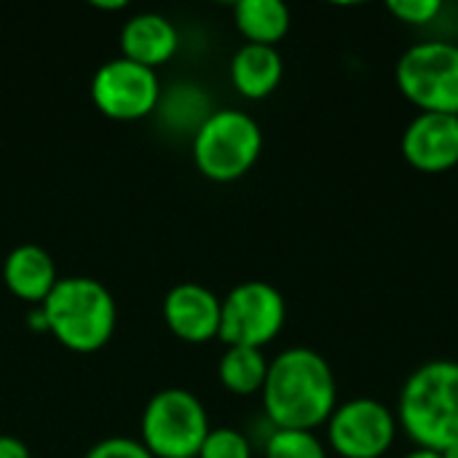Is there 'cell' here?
<instances>
[{
  "label": "cell",
  "instance_id": "obj_1",
  "mask_svg": "<svg viewBox=\"0 0 458 458\" xmlns=\"http://www.w3.org/2000/svg\"><path fill=\"white\" fill-rule=\"evenodd\" d=\"M263 416L276 429L314 432L338 408L333 365L309 346H290L268 362L263 384Z\"/></svg>",
  "mask_w": 458,
  "mask_h": 458
},
{
  "label": "cell",
  "instance_id": "obj_2",
  "mask_svg": "<svg viewBox=\"0 0 458 458\" xmlns=\"http://www.w3.org/2000/svg\"><path fill=\"white\" fill-rule=\"evenodd\" d=\"M397 424L416 448L445 451L458 440V362L432 360L419 365L400 389Z\"/></svg>",
  "mask_w": 458,
  "mask_h": 458
},
{
  "label": "cell",
  "instance_id": "obj_3",
  "mask_svg": "<svg viewBox=\"0 0 458 458\" xmlns=\"http://www.w3.org/2000/svg\"><path fill=\"white\" fill-rule=\"evenodd\" d=\"M48 333L70 352H99L115 330L118 309L113 293L94 276H59L40 303Z\"/></svg>",
  "mask_w": 458,
  "mask_h": 458
},
{
  "label": "cell",
  "instance_id": "obj_4",
  "mask_svg": "<svg viewBox=\"0 0 458 458\" xmlns=\"http://www.w3.org/2000/svg\"><path fill=\"white\" fill-rule=\"evenodd\" d=\"M263 150L260 123L239 107H215L193 134V161L215 182L244 177Z\"/></svg>",
  "mask_w": 458,
  "mask_h": 458
},
{
  "label": "cell",
  "instance_id": "obj_5",
  "mask_svg": "<svg viewBox=\"0 0 458 458\" xmlns=\"http://www.w3.org/2000/svg\"><path fill=\"white\" fill-rule=\"evenodd\" d=\"M400 94L419 113L458 118V43L432 38L403 51L394 67Z\"/></svg>",
  "mask_w": 458,
  "mask_h": 458
},
{
  "label": "cell",
  "instance_id": "obj_6",
  "mask_svg": "<svg viewBox=\"0 0 458 458\" xmlns=\"http://www.w3.org/2000/svg\"><path fill=\"white\" fill-rule=\"evenodd\" d=\"M204 403L182 386L156 392L140 419V443L156 458H193L209 432Z\"/></svg>",
  "mask_w": 458,
  "mask_h": 458
},
{
  "label": "cell",
  "instance_id": "obj_7",
  "mask_svg": "<svg viewBox=\"0 0 458 458\" xmlns=\"http://www.w3.org/2000/svg\"><path fill=\"white\" fill-rule=\"evenodd\" d=\"M287 322L284 295L260 279H247L220 298V333L225 346L263 349L271 344Z\"/></svg>",
  "mask_w": 458,
  "mask_h": 458
},
{
  "label": "cell",
  "instance_id": "obj_8",
  "mask_svg": "<svg viewBox=\"0 0 458 458\" xmlns=\"http://www.w3.org/2000/svg\"><path fill=\"white\" fill-rule=\"evenodd\" d=\"M327 445L341 458H384L397 443L400 424L389 405L373 397L338 403L325 424Z\"/></svg>",
  "mask_w": 458,
  "mask_h": 458
},
{
  "label": "cell",
  "instance_id": "obj_9",
  "mask_svg": "<svg viewBox=\"0 0 458 458\" xmlns=\"http://www.w3.org/2000/svg\"><path fill=\"white\" fill-rule=\"evenodd\" d=\"M91 99L99 113L118 121H137L156 110L161 99V81L153 67L126 56L107 59L91 78Z\"/></svg>",
  "mask_w": 458,
  "mask_h": 458
},
{
  "label": "cell",
  "instance_id": "obj_10",
  "mask_svg": "<svg viewBox=\"0 0 458 458\" xmlns=\"http://www.w3.org/2000/svg\"><path fill=\"white\" fill-rule=\"evenodd\" d=\"M405 161L424 174H445L458 166V118L416 113L403 131Z\"/></svg>",
  "mask_w": 458,
  "mask_h": 458
},
{
  "label": "cell",
  "instance_id": "obj_11",
  "mask_svg": "<svg viewBox=\"0 0 458 458\" xmlns=\"http://www.w3.org/2000/svg\"><path fill=\"white\" fill-rule=\"evenodd\" d=\"M161 311L166 327L188 344H204L220 333V298L199 282L174 284L164 295Z\"/></svg>",
  "mask_w": 458,
  "mask_h": 458
},
{
  "label": "cell",
  "instance_id": "obj_12",
  "mask_svg": "<svg viewBox=\"0 0 458 458\" xmlns=\"http://www.w3.org/2000/svg\"><path fill=\"white\" fill-rule=\"evenodd\" d=\"M177 46L180 32L174 21L164 13L142 11L129 16L121 27V56L140 62L145 67L156 70V64H164L166 59L174 56Z\"/></svg>",
  "mask_w": 458,
  "mask_h": 458
},
{
  "label": "cell",
  "instance_id": "obj_13",
  "mask_svg": "<svg viewBox=\"0 0 458 458\" xmlns=\"http://www.w3.org/2000/svg\"><path fill=\"white\" fill-rule=\"evenodd\" d=\"M3 279L16 298L30 301L35 306H40L54 290V284L59 282L56 263L48 255V250H43L40 244L13 247L3 260Z\"/></svg>",
  "mask_w": 458,
  "mask_h": 458
},
{
  "label": "cell",
  "instance_id": "obj_14",
  "mask_svg": "<svg viewBox=\"0 0 458 458\" xmlns=\"http://www.w3.org/2000/svg\"><path fill=\"white\" fill-rule=\"evenodd\" d=\"M284 75V59L276 46L244 43L231 56V83L247 99L274 94Z\"/></svg>",
  "mask_w": 458,
  "mask_h": 458
},
{
  "label": "cell",
  "instance_id": "obj_15",
  "mask_svg": "<svg viewBox=\"0 0 458 458\" xmlns=\"http://www.w3.org/2000/svg\"><path fill=\"white\" fill-rule=\"evenodd\" d=\"M158 118L164 126L180 131V134H196V129L212 115V99L209 94L193 83V81H177L169 91L161 89V99L156 105Z\"/></svg>",
  "mask_w": 458,
  "mask_h": 458
},
{
  "label": "cell",
  "instance_id": "obj_16",
  "mask_svg": "<svg viewBox=\"0 0 458 458\" xmlns=\"http://www.w3.org/2000/svg\"><path fill=\"white\" fill-rule=\"evenodd\" d=\"M236 30L247 43L276 46L290 32V8L282 0H239L233 5Z\"/></svg>",
  "mask_w": 458,
  "mask_h": 458
},
{
  "label": "cell",
  "instance_id": "obj_17",
  "mask_svg": "<svg viewBox=\"0 0 458 458\" xmlns=\"http://www.w3.org/2000/svg\"><path fill=\"white\" fill-rule=\"evenodd\" d=\"M268 357L263 354V349H252V346H225L220 365H217V376L220 384L239 397H250V394H260L266 376H268Z\"/></svg>",
  "mask_w": 458,
  "mask_h": 458
},
{
  "label": "cell",
  "instance_id": "obj_18",
  "mask_svg": "<svg viewBox=\"0 0 458 458\" xmlns=\"http://www.w3.org/2000/svg\"><path fill=\"white\" fill-rule=\"evenodd\" d=\"M266 458H327V445L317 432L306 429H274L263 440Z\"/></svg>",
  "mask_w": 458,
  "mask_h": 458
},
{
  "label": "cell",
  "instance_id": "obj_19",
  "mask_svg": "<svg viewBox=\"0 0 458 458\" xmlns=\"http://www.w3.org/2000/svg\"><path fill=\"white\" fill-rule=\"evenodd\" d=\"M196 458H252V440L233 427H212Z\"/></svg>",
  "mask_w": 458,
  "mask_h": 458
},
{
  "label": "cell",
  "instance_id": "obj_20",
  "mask_svg": "<svg viewBox=\"0 0 458 458\" xmlns=\"http://www.w3.org/2000/svg\"><path fill=\"white\" fill-rule=\"evenodd\" d=\"M386 11L408 27H429L443 16L445 3L443 0H389Z\"/></svg>",
  "mask_w": 458,
  "mask_h": 458
},
{
  "label": "cell",
  "instance_id": "obj_21",
  "mask_svg": "<svg viewBox=\"0 0 458 458\" xmlns=\"http://www.w3.org/2000/svg\"><path fill=\"white\" fill-rule=\"evenodd\" d=\"M83 458H156L140 440L131 437H105L94 443Z\"/></svg>",
  "mask_w": 458,
  "mask_h": 458
},
{
  "label": "cell",
  "instance_id": "obj_22",
  "mask_svg": "<svg viewBox=\"0 0 458 458\" xmlns=\"http://www.w3.org/2000/svg\"><path fill=\"white\" fill-rule=\"evenodd\" d=\"M0 458H30V448L13 435H0Z\"/></svg>",
  "mask_w": 458,
  "mask_h": 458
},
{
  "label": "cell",
  "instance_id": "obj_23",
  "mask_svg": "<svg viewBox=\"0 0 458 458\" xmlns=\"http://www.w3.org/2000/svg\"><path fill=\"white\" fill-rule=\"evenodd\" d=\"M30 327H32V330H48V325H46V314H43V309H40V306H35V309L30 311Z\"/></svg>",
  "mask_w": 458,
  "mask_h": 458
},
{
  "label": "cell",
  "instance_id": "obj_24",
  "mask_svg": "<svg viewBox=\"0 0 458 458\" xmlns=\"http://www.w3.org/2000/svg\"><path fill=\"white\" fill-rule=\"evenodd\" d=\"M403 458H443L437 451H427V448H416V451H411V454H405Z\"/></svg>",
  "mask_w": 458,
  "mask_h": 458
},
{
  "label": "cell",
  "instance_id": "obj_25",
  "mask_svg": "<svg viewBox=\"0 0 458 458\" xmlns=\"http://www.w3.org/2000/svg\"><path fill=\"white\" fill-rule=\"evenodd\" d=\"M440 456H443V458H458V440H456V443H451V445H448L445 451H440Z\"/></svg>",
  "mask_w": 458,
  "mask_h": 458
},
{
  "label": "cell",
  "instance_id": "obj_26",
  "mask_svg": "<svg viewBox=\"0 0 458 458\" xmlns=\"http://www.w3.org/2000/svg\"><path fill=\"white\" fill-rule=\"evenodd\" d=\"M193 458H196V456H193Z\"/></svg>",
  "mask_w": 458,
  "mask_h": 458
}]
</instances>
